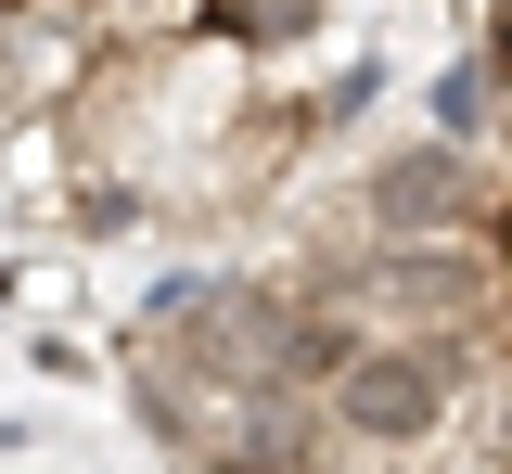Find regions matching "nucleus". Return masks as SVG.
<instances>
[{"instance_id": "1", "label": "nucleus", "mask_w": 512, "mask_h": 474, "mask_svg": "<svg viewBox=\"0 0 512 474\" xmlns=\"http://www.w3.org/2000/svg\"><path fill=\"white\" fill-rule=\"evenodd\" d=\"M320 423H333V449H423L448 423V359L410 334H346V359L308 385Z\"/></svg>"}, {"instance_id": "2", "label": "nucleus", "mask_w": 512, "mask_h": 474, "mask_svg": "<svg viewBox=\"0 0 512 474\" xmlns=\"http://www.w3.org/2000/svg\"><path fill=\"white\" fill-rule=\"evenodd\" d=\"M128 385H141V423H154L167 449H205V436L244 410V372L192 334V321H154V334H141V359H128Z\"/></svg>"}, {"instance_id": "3", "label": "nucleus", "mask_w": 512, "mask_h": 474, "mask_svg": "<svg viewBox=\"0 0 512 474\" xmlns=\"http://www.w3.org/2000/svg\"><path fill=\"white\" fill-rule=\"evenodd\" d=\"M192 462L205 474H320L333 462V423H320L308 385H244V410H231Z\"/></svg>"}, {"instance_id": "4", "label": "nucleus", "mask_w": 512, "mask_h": 474, "mask_svg": "<svg viewBox=\"0 0 512 474\" xmlns=\"http://www.w3.org/2000/svg\"><path fill=\"white\" fill-rule=\"evenodd\" d=\"M474 218H487V154H461V141L397 154L372 180V231L384 244H410V231H474Z\"/></svg>"}, {"instance_id": "5", "label": "nucleus", "mask_w": 512, "mask_h": 474, "mask_svg": "<svg viewBox=\"0 0 512 474\" xmlns=\"http://www.w3.org/2000/svg\"><path fill=\"white\" fill-rule=\"evenodd\" d=\"M320 13H333V0H205V26H218V39H244V52H295Z\"/></svg>"}, {"instance_id": "6", "label": "nucleus", "mask_w": 512, "mask_h": 474, "mask_svg": "<svg viewBox=\"0 0 512 474\" xmlns=\"http://www.w3.org/2000/svg\"><path fill=\"white\" fill-rule=\"evenodd\" d=\"M436 141H461V154L500 141V90H487V65H448L436 77Z\"/></svg>"}, {"instance_id": "7", "label": "nucleus", "mask_w": 512, "mask_h": 474, "mask_svg": "<svg viewBox=\"0 0 512 474\" xmlns=\"http://www.w3.org/2000/svg\"><path fill=\"white\" fill-rule=\"evenodd\" d=\"M13 65H26V26H13V13H0V77H13Z\"/></svg>"}]
</instances>
